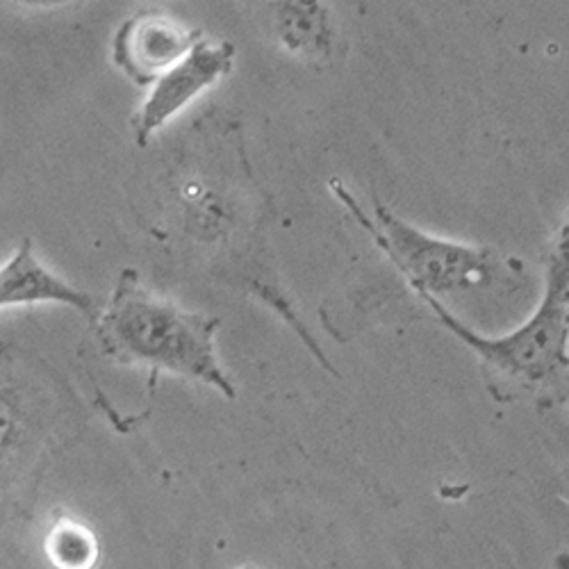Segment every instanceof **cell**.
I'll return each mask as SVG.
<instances>
[{"mask_svg": "<svg viewBox=\"0 0 569 569\" xmlns=\"http://www.w3.org/2000/svg\"><path fill=\"white\" fill-rule=\"evenodd\" d=\"M46 556L56 569H93L99 562V540L78 519L62 517L43 542Z\"/></svg>", "mask_w": 569, "mask_h": 569, "instance_id": "52a82bcc", "label": "cell"}, {"mask_svg": "<svg viewBox=\"0 0 569 569\" xmlns=\"http://www.w3.org/2000/svg\"><path fill=\"white\" fill-rule=\"evenodd\" d=\"M219 326L217 317L187 312L153 297L132 271H126L110 308L99 317V338L106 351L123 362H144L194 378L234 399V386L214 351Z\"/></svg>", "mask_w": 569, "mask_h": 569, "instance_id": "7a4b0ae2", "label": "cell"}, {"mask_svg": "<svg viewBox=\"0 0 569 569\" xmlns=\"http://www.w3.org/2000/svg\"><path fill=\"white\" fill-rule=\"evenodd\" d=\"M201 32H189L158 12H137L119 28L112 60L139 87L156 84L162 73L178 64Z\"/></svg>", "mask_w": 569, "mask_h": 569, "instance_id": "5b68a950", "label": "cell"}, {"mask_svg": "<svg viewBox=\"0 0 569 569\" xmlns=\"http://www.w3.org/2000/svg\"><path fill=\"white\" fill-rule=\"evenodd\" d=\"M232 43L199 39L192 46V51L158 78L147 103L137 112L132 128L139 144H147L156 130L184 110L199 93L217 84L232 69Z\"/></svg>", "mask_w": 569, "mask_h": 569, "instance_id": "277c9868", "label": "cell"}, {"mask_svg": "<svg viewBox=\"0 0 569 569\" xmlns=\"http://www.w3.org/2000/svg\"><path fill=\"white\" fill-rule=\"evenodd\" d=\"M545 280V297L536 312L503 338L477 333L431 295H419V299L481 358L499 383L549 399L569 392V226L551 249Z\"/></svg>", "mask_w": 569, "mask_h": 569, "instance_id": "6da1fadb", "label": "cell"}, {"mask_svg": "<svg viewBox=\"0 0 569 569\" xmlns=\"http://www.w3.org/2000/svg\"><path fill=\"white\" fill-rule=\"evenodd\" d=\"M43 301L76 308L91 319L99 317L97 299L76 290L73 284L64 282L53 271L46 269L34 258L30 242H23L12 260L0 269V308Z\"/></svg>", "mask_w": 569, "mask_h": 569, "instance_id": "8992f818", "label": "cell"}, {"mask_svg": "<svg viewBox=\"0 0 569 569\" xmlns=\"http://www.w3.org/2000/svg\"><path fill=\"white\" fill-rule=\"evenodd\" d=\"M336 197L365 226L378 244L412 284L417 295H456L490 288L503 276V260L492 249L456 244L440 237L426 234L395 214L381 201L373 203V219L367 217L340 180L330 182Z\"/></svg>", "mask_w": 569, "mask_h": 569, "instance_id": "3957f363", "label": "cell"}]
</instances>
